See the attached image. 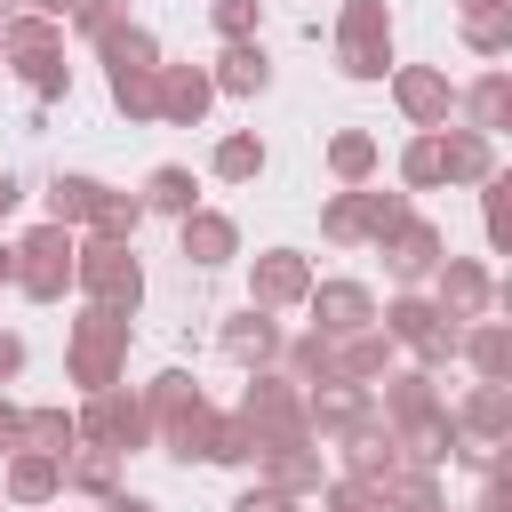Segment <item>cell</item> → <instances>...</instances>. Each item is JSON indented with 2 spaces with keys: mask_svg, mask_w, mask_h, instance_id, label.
<instances>
[{
  "mask_svg": "<svg viewBox=\"0 0 512 512\" xmlns=\"http://www.w3.org/2000/svg\"><path fill=\"white\" fill-rule=\"evenodd\" d=\"M120 360H128V312L88 304V312L72 320V352H64L72 384H80V392H104V384H120Z\"/></svg>",
  "mask_w": 512,
  "mask_h": 512,
  "instance_id": "1",
  "label": "cell"
},
{
  "mask_svg": "<svg viewBox=\"0 0 512 512\" xmlns=\"http://www.w3.org/2000/svg\"><path fill=\"white\" fill-rule=\"evenodd\" d=\"M240 424L256 432V456H264V448H288V440H312V424H304V384H296V376H256L248 400H240Z\"/></svg>",
  "mask_w": 512,
  "mask_h": 512,
  "instance_id": "2",
  "label": "cell"
},
{
  "mask_svg": "<svg viewBox=\"0 0 512 512\" xmlns=\"http://www.w3.org/2000/svg\"><path fill=\"white\" fill-rule=\"evenodd\" d=\"M336 64L352 80H384L392 72V16H384V0H344V16H336Z\"/></svg>",
  "mask_w": 512,
  "mask_h": 512,
  "instance_id": "3",
  "label": "cell"
},
{
  "mask_svg": "<svg viewBox=\"0 0 512 512\" xmlns=\"http://www.w3.org/2000/svg\"><path fill=\"white\" fill-rule=\"evenodd\" d=\"M72 224H40V232H24L16 240V288L32 296V304H56L64 288H72Z\"/></svg>",
  "mask_w": 512,
  "mask_h": 512,
  "instance_id": "4",
  "label": "cell"
},
{
  "mask_svg": "<svg viewBox=\"0 0 512 512\" xmlns=\"http://www.w3.org/2000/svg\"><path fill=\"white\" fill-rule=\"evenodd\" d=\"M72 280H80L96 304H112V312H136V304H144V272H136L128 240H88V248H72Z\"/></svg>",
  "mask_w": 512,
  "mask_h": 512,
  "instance_id": "5",
  "label": "cell"
},
{
  "mask_svg": "<svg viewBox=\"0 0 512 512\" xmlns=\"http://www.w3.org/2000/svg\"><path fill=\"white\" fill-rule=\"evenodd\" d=\"M384 336H392V344H416V360L440 368V360H456L464 320H448L432 296H400V304H384Z\"/></svg>",
  "mask_w": 512,
  "mask_h": 512,
  "instance_id": "6",
  "label": "cell"
},
{
  "mask_svg": "<svg viewBox=\"0 0 512 512\" xmlns=\"http://www.w3.org/2000/svg\"><path fill=\"white\" fill-rule=\"evenodd\" d=\"M72 424H80V432H88L96 448H112V456H120V448H144V440H152V424H144V400H128L120 384L88 392V408H80Z\"/></svg>",
  "mask_w": 512,
  "mask_h": 512,
  "instance_id": "7",
  "label": "cell"
},
{
  "mask_svg": "<svg viewBox=\"0 0 512 512\" xmlns=\"http://www.w3.org/2000/svg\"><path fill=\"white\" fill-rule=\"evenodd\" d=\"M208 96H216V80L200 64H160L152 72V120H168V128H200Z\"/></svg>",
  "mask_w": 512,
  "mask_h": 512,
  "instance_id": "8",
  "label": "cell"
},
{
  "mask_svg": "<svg viewBox=\"0 0 512 512\" xmlns=\"http://www.w3.org/2000/svg\"><path fill=\"white\" fill-rule=\"evenodd\" d=\"M456 432H464V456H472V464H480L488 448H504V432H512V392L480 376V384L464 392V408H456Z\"/></svg>",
  "mask_w": 512,
  "mask_h": 512,
  "instance_id": "9",
  "label": "cell"
},
{
  "mask_svg": "<svg viewBox=\"0 0 512 512\" xmlns=\"http://www.w3.org/2000/svg\"><path fill=\"white\" fill-rule=\"evenodd\" d=\"M432 280H440V296H432V304H440L448 320H480V312L496 304V280H488L472 256H440V264H432Z\"/></svg>",
  "mask_w": 512,
  "mask_h": 512,
  "instance_id": "10",
  "label": "cell"
},
{
  "mask_svg": "<svg viewBox=\"0 0 512 512\" xmlns=\"http://www.w3.org/2000/svg\"><path fill=\"white\" fill-rule=\"evenodd\" d=\"M304 304H312L320 336H352V328H368V320H376V296H368L360 280H312V288H304Z\"/></svg>",
  "mask_w": 512,
  "mask_h": 512,
  "instance_id": "11",
  "label": "cell"
},
{
  "mask_svg": "<svg viewBox=\"0 0 512 512\" xmlns=\"http://www.w3.org/2000/svg\"><path fill=\"white\" fill-rule=\"evenodd\" d=\"M392 96H400V112H408L416 128H448V112H456V88H448V72H432V64H408V72H392Z\"/></svg>",
  "mask_w": 512,
  "mask_h": 512,
  "instance_id": "12",
  "label": "cell"
},
{
  "mask_svg": "<svg viewBox=\"0 0 512 512\" xmlns=\"http://www.w3.org/2000/svg\"><path fill=\"white\" fill-rule=\"evenodd\" d=\"M304 288H312V264H304L296 248H264L248 304H256V312H280V304H304Z\"/></svg>",
  "mask_w": 512,
  "mask_h": 512,
  "instance_id": "13",
  "label": "cell"
},
{
  "mask_svg": "<svg viewBox=\"0 0 512 512\" xmlns=\"http://www.w3.org/2000/svg\"><path fill=\"white\" fill-rule=\"evenodd\" d=\"M376 248H384V264H392V280H432V264L448 256V248H440V232H432L424 216H408V224H400V232H384Z\"/></svg>",
  "mask_w": 512,
  "mask_h": 512,
  "instance_id": "14",
  "label": "cell"
},
{
  "mask_svg": "<svg viewBox=\"0 0 512 512\" xmlns=\"http://www.w3.org/2000/svg\"><path fill=\"white\" fill-rule=\"evenodd\" d=\"M496 176V136H480V128H440V184H488Z\"/></svg>",
  "mask_w": 512,
  "mask_h": 512,
  "instance_id": "15",
  "label": "cell"
},
{
  "mask_svg": "<svg viewBox=\"0 0 512 512\" xmlns=\"http://www.w3.org/2000/svg\"><path fill=\"white\" fill-rule=\"evenodd\" d=\"M328 360H336V376H344V384H368V376H384V368H392V336L368 320V328H352V336H328Z\"/></svg>",
  "mask_w": 512,
  "mask_h": 512,
  "instance_id": "16",
  "label": "cell"
},
{
  "mask_svg": "<svg viewBox=\"0 0 512 512\" xmlns=\"http://www.w3.org/2000/svg\"><path fill=\"white\" fill-rule=\"evenodd\" d=\"M376 504H384V512H448V496H440V480H432L424 464H392V472L376 480Z\"/></svg>",
  "mask_w": 512,
  "mask_h": 512,
  "instance_id": "17",
  "label": "cell"
},
{
  "mask_svg": "<svg viewBox=\"0 0 512 512\" xmlns=\"http://www.w3.org/2000/svg\"><path fill=\"white\" fill-rule=\"evenodd\" d=\"M240 256V232H232V216H216V208H192L184 216V264H232Z\"/></svg>",
  "mask_w": 512,
  "mask_h": 512,
  "instance_id": "18",
  "label": "cell"
},
{
  "mask_svg": "<svg viewBox=\"0 0 512 512\" xmlns=\"http://www.w3.org/2000/svg\"><path fill=\"white\" fill-rule=\"evenodd\" d=\"M224 352L240 360V368H264V360H280V328H272V312H232L224 320Z\"/></svg>",
  "mask_w": 512,
  "mask_h": 512,
  "instance_id": "19",
  "label": "cell"
},
{
  "mask_svg": "<svg viewBox=\"0 0 512 512\" xmlns=\"http://www.w3.org/2000/svg\"><path fill=\"white\" fill-rule=\"evenodd\" d=\"M16 464H8V496L16 504H48L56 488H64V456H48V448H8Z\"/></svg>",
  "mask_w": 512,
  "mask_h": 512,
  "instance_id": "20",
  "label": "cell"
},
{
  "mask_svg": "<svg viewBox=\"0 0 512 512\" xmlns=\"http://www.w3.org/2000/svg\"><path fill=\"white\" fill-rule=\"evenodd\" d=\"M208 80H216L224 96H264V88H272V64H264V48H256V40H232V48L216 56V72H208Z\"/></svg>",
  "mask_w": 512,
  "mask_h": 512,
  "instance_id": "21",
  "label": "cell"
},
{
  "mask_svg": "<svg viewBox=\"0 0 512 512\" xmlns=\"http://www.w3.org/2000/svg\"><path fill=\"white\" fill-rule=\"evenodd\" d=\"M456 352H464V360H472L488 384H504V368H512V328H504V320H472Z\"/></svg>",
  "mask_w": 512,
  "mask_h": 512,
  "instance_id": "22",
  "label": "cell"
},
{
  "mask_svg": "<svg viewBox=\"0 0 512 512\" xmlns=\"http://www.w3.org/2000/svg\"><path fill=\"white\" fill-rule=\"evenodd\" d=\"M264 472H272V488H280V496H312V488H320V456H312V440L264 448Z\"/></svg>",
  "mask_w": 512,
  "mask_h": 512,
  "instance_id": "23",
  "label": "cell"
},
{
  "mask_svg": "<svg viewBox=\"0 0 512 512\" xmlns=\"http://www.w3.org/2000/svg\"><path fill=\"white\" fill-rule=\"evenodd\" d=\"M96 200H104L96 176H56V184H48V224H88Z\"/></svg>",
  "mask_w": 512,
  "mask_h": 512,
  "instance_id": "24",
  "label": "cell"
},
{
  "mask_svg": "<svg viewBox=\"0 0 512 512\" xmlns=\"http://www.w3.org/2000/svg\"><path fill=\"white\" fill-rule=\"evenodd\" d=\"M64 488H80V496H112V488H120V456H112V448H80V456H64Z\"/></svg>",
  "mask_w": 512,
  "mask_h": 512,
  "instance_id": "25",
  "label": "cell"
},
{
  "mask_svg": "<svg viewBox=\"0 0 512 512\" xmlns=\"http://www.w3.org/2000/svg\"><path fill=\"white\" fill-rule=\"evenodd\" d=\"M464 104H472V128H480V136H496V128L512 120V80H504V72H480Z\"/></svg>",
  "mask_w": 512,
  "mask_h": 512,
  "instance_id": "26",
  "label": "cell"
},
{
  "mask_svg": "<svg viewBox=\"0 0 512 512\" xmlns=\"http://www.w3.org/2000/svg\"><path fill=\"white\" fill-rule=\"evenodd\" d=\"M136 224H144V200H128V192H112V184H104V200H96L88 232H96V240H136Z\"/></svg>",
  "mask_w": 512,
  "mask_h": 512,
  "instance_id": "27",
  "label": "cell"
},
{
  "mask_svg": "<svg viewBox=\"0 0 512 512\" xmlns=\"http://www.w3.org/2000/svg\"><path fill=\"white\" fill-rule=\"evenodd\" d=\"M152 72L160 64H112V104L128 120H152Z\"/></svg>",
  "mask_w": 512,
  "mask_h": 512,
  "instance_id": "28",
  "label": "cell"
},
{
  "mask_svg": "<svg viewBox=\"0 0 512 512\" xmlns=\"http://www.w3.org/2000/svg\"><path fill=\"white\" fill-rule=\"evenodd\" d=\"M72 440H80V424H72L64 408H32V416H24V448H48V456H72Z\"/></svg>",
  "mask_w": 512,
  "mask_h": 512,
  "instance_id": "29",
  "label": "cell"
},
{
  "mask_svg": "<svg viewBox=\"0 0 512 512\" xmlns=\"http://www.w3.org/2000/svg\"><path fill=\"white\" fill-rule=\"evenodd\" d=\"M208 464H248L256 456V432L240 424V416H208V448H200Z\"/></svg>",
  "mask_w": 512,
  "mask_h": 512,
  "instance_id": "30",
  "label": "cell"
},
{
  "mask_svg": "<svg viewBox=\"0 0 512 512\" xmlns=\"http://www.w3.org/2000/svg\"><path fill=\"white\" fill-rule=\"evenodd\" d=\"M208 168H216L224 184H248V176H264V144H256V136H224Z\"/></svg>",
  "mask_w": 512,
  "mask_h": 512,
  "instance_id": "31",
  "label": "cell"
},
{
  "mask_svg": "<svg viewBox=\"0 0 512 512\" xmlns=\"http://www.w3.org/2000/svg\"><path fill=\"white\" fill-rule=\"evenodd\" d=\"M144 208H160V216H192V168H152Z\"/></svg>",
  "mask_w": 512,
  "mask_h": 512,
  "instance_id": "32",
  "label": "cell"
},
{
  "mask_svg": "<svg viewBox=\"0 0 512 512\" xmlns=\"http://www.w3.org/2000/svg\"><path fill=\"white\" fill-rule=\"evenodd\" d=\"M464 40H472L480 56H504V48H512V8H472V16H464Z\"/></svg>",
  "mask_w": 512,
  "mask_h": 512,
  "instance_id": "33",
  "label": "cell"
},
{
  "mask_svg": "<svg viewBox=\"0 0 512 512\" xmlns=\"http://www.w3.org/2000/svg\"><path fill=\"white\" fill-rule=\"evenodd\" d=\"M328 168H336L344 184H360V176L376 168V136H360V128H344V136L328 144Z\"/></svg>",
  "mask_w": 512,
  "mask_h": 512,
  "instance_id": "34",
  "label": "cell"
},
{
  "mask_svg": "<svg viewBox=\"0 0 512 512\" xmlns=\"http://www.w3.org/2000/svg\"><path fill=\"white\" fill-rule=\"evenodd\" d=\"M400 176H408V192H432V184H440V128H424V136L400 152Z\"/></svg>",
  "mask_w": 512,
  "mask_h": 512,
  "instance_id": "35",
  "label": "cell"
},
{
  "mask_svg": "<svg viewBox=\"0 0 512 512\" xmlns=\"http://www.w3.org/2000/svg\"><path fill=\"white\" fill-rule=\"evenodd\" d=\"M208 24L224 40H256V0H208Z\"/></svg>",
  "mask_w": 512,
  "mask_h": 512,
  "instance_id": "36",
  "label": "cell"
},
{
  "mask_svg": "<svg viewBox=\"0 0 512 512\" xmlns=\"http://www.w3.org/2000/svg\"><path fill=\"white\" fill-rule=\"evenodd\" d=\"M72 24H80V32L96 40V48H104V40H112V32L128 24V16H120V0H80V8H72Z\"/></svg>",
  "mask_w": 512,
  "mask_h": 512,
  "instance_id": "37",
  "label": "cell"
},
{
  "mask_svg": "<svg viewBox=\"0 0 512 512\" xmlns=\"http://www.w3.org/2000/svg\"><path fill=\"white\" fill-rule=\"evenodd\" d=\"M232 512H296V496H280V488L264 480V488H248V496H240Z\"/></svg>",
  "mask_w": 512,
  "mask_h": 512,
  "instance_id": "38",
  "label": "cell"
},
{
  "mask_svg": "<svg viewBox=\"0 0 512 512\" xmlns=\"http://www.w3.org/2000/svg\"><path fill=\"white\" fill-rule=\"evenodd\" d=\"M16 368H24V336H8V328H0V384H8Z\"/></svg>",
  "mask_w": 512,
  "mask_h": 512,
  "instance_id": "39",
  "label": "cell"
},
{
  "mask_svg": "<svg viewBox=\"0 0 512 512\" xmlns=\"http://www.w3.org/2000/svg\"><path fill=\"white\" fill-rule=\"evenodd\" d=\"M0 448H24V416H16L8 400H0Z\"/></svg>",
  "mask_w": 512,
  "mask_h": 512,
  "instance_id": "40",
  "label": "cell"
},
{
  "mask_svg": "<svg viewBox=\"0 0 512 512\" xmlns=\"http://www.w3.org/2000/svg\"><path fill=\"white\" fill-rule=\"evenodd\" d=\"M104 512H152V504H144V496H120V488H112V496H104Z\"/></svg>",
  "mask_w": 512,
  "mask_h": 512,
  "instance_id": "41",
  "label": "cell"
},
{
  "mask_svg": "<svg viewBox=\"0 0 512 512\" xmlns=\"http://www.w3.org/2000/svg\"><path fill=\"white\" fill-rule=\"evenodd\" d=\"M72 8H80V0H32V16H56V24H64Z\"/></svg>",
  "mask_w": 512,
  "mask_h": 512,
  "instance_id": "42",
  "label": "cell"
},
{
  "mask_svg": "<svg viewBox=\"0 0 512 512\" xmlns=\"http://www.w3.org/2000/svg\"><path fill=\"white\" fill-rule=\"evenodd\" d=\"M8 208H16V176L0 168V216H8Z\"/></svg>",
  "mask_w": 512,
  "mask_h": 512,
  "instance_id": "43",
  "label": "cell"
},
{
  "mask_svg": "<svg viewBox=\"0 0 512 512\" xmlns=\"http://www.w3.org/2000/svg\"><path fill=\"white\" fill-rule=\"evenodd\" d=\"M0 280H16V248H0Z\"/></svg>",
  "mask_w": 512,
  "mask_h": 512,
  "instance_id": "44",
  "label": "cell"
},
{
  "mask_svg": "<svg viewBox=\"0 0 512 512\" xmlns=\"http://www.w3.org/2000/svg\"><path fill=\"white\" fill-rule=\"evenodd\" d=\"M472 8H512V0H464V16H472Z\"/></svg>",
  "mask_w": 512,
  "mask_h": 512,
  "instance_id": "45",
  "label": "cell"
},
{
  "mask_svg": "<svg viewBox=\"0 0 512 512\" xmlns=\"http://www.w3.org/2000/svg\"><path fill=\"white\" fill-rule=\"evenodd\" d=\"M0 16H16V0H0Z\"/></svg>",
  "mask_w": 512,
  "mask_h": 512,
  "instance_id": "46",
  "label": "cell"
},
{
  "mask_svg": "<svg viewBox=\"0 0 512 512\" xmlns=\"http://www.w3.org/2000/svg\"><path fill=\"white\" fill-rule=\"evenodd\" d=\"M0 32H8V16H0Z\"/></svg>",
  "mask_w": 512,
  "mask_h": 512,
  "instance_id": "47",
  "label": "cell"
}]
</instances>
